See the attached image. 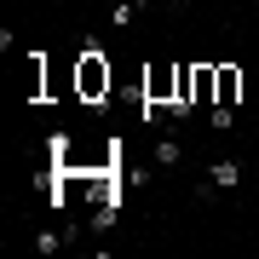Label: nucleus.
Returning <instances> with one entry per match:
<instances>
[{
	"instance_id": "f257e3e1",
	"label": "nucleus",
	"mask_w": 259,
	"mask_h": 259,
	"mask_svg": "<svg viewBox=\"0 0 259 259\" xmlns=\"http://www.w3.org/2000/svg\"><path fill=\"white\" fill-rule=\"evenodd\" d=\"M75 93H81L87 104H104V98H110V64H104L98 47H87L81 64H75Z\"/></svg>"
},
{
	"instance_id": "f03ea898",
	"label": "nucleus",
	"mask_w": 259,
	"mask_h": 259,
	"mask_svg": "<svg viewBox=\"0 0 259 259\" xmlns=\"http://www.w3.org/2000/svg\"><path fill=\"white\" fill-rule=\"evenodd\" d=\"M219 69V93H213V104H231L236 110V98H242V69L236 64H213Z\"/></svg>"
},
{
	"instance_id": "7ed1b4c3",
	"label": "nucleus",
	"mask_w": 259,
	"mask_h": 259,
	"mask_svg": "<svg viewBox=\"0 0 259 259\" xmlns=\"http://www.w3.org/2000/svg\"><path fill=\"white\" fill-rule=\"evenodd\" d=\"M207 185H213V190H236V185H242V161H213V167H207Z\"/></svg>"
},
{
	"instance_id": "20e7f679",
	"label": "nucleus",
	"mask_w": 259,
	"mask_h": 259,
	"mask_svg": "<svg viewBox=\"0 0 259 259\" xmlns=\"http://www.w3.org/2000/svg\"><path fill=\"white\" fill-rule=\"evenodd\" d=\"M190 87H196V104H213V93H219V69H213V64H196Z\"/></svg>"
},
{
	"instance_id": "39448f33",
	"label": "nucleus",
	"mask_w": 259,
	"mask_h": 259,
	"mask_svg": "<svg viewBox=\"0 0 259 259\" xmlns=\"http://www.w3.org/2000/svg\"><path fill=\"white\" fill-rule=\"evenodd\" d=\"M185 161V144L179 139H156V167H179Z\"/></svg>"
},
{
	"instance_id": "423d86ee",
	"label": "nucleus",
	"mask_w": 259,
	"mask_h": 259,
	"mask_svg": "<svg viewBox=\"0 0 259 259\" xmlns=\"http://www.w3.org/2000/svg\"><path fill=\"white\" fill-rule=\"evenodd\" d=\"M133 18H139V0H121V6L110 12V23H115V29H133Z\"/></svg>"
},
{
	"instance_id": "0eeeda50",
	"label": "nucleus",
	"mask_w": 259,
	"mask_h": 259,
	"mask_svg": "<svg viewBox=\"0 0 259 259\" xmlns=\"http://www.w3.org/2000/svg\"><path fill=\"white\" fill-rule=\"evenodd\" d=\"M207 121H213V127L225 133V127H231V121H236V110H231V104H213V115H207Z\"/></svg>"
},
{
	"instance_id": "6e6552de",
	"label": "nucleus",
	"mask_w": 259,
	"mask_h": 259,
	"mask_svg": "<svg viewBox=\"0 0 259 259\" xmlns=\"http://www.w3.org/2000/svg\"><path fill=\"white\" fill-rule=\"evenodd\" d=\"M219 6H225V0H219Z\"/></svg>"
},
{
	"instance_id": "1a4fd4ad",
	"label": "nucleus",
	"mask_w": 259,
	"mask_h": 259,
	"mask_svg": "<svg viewBox=\"0 0 259 259\" xmlns=\"http://www.w3.org/2000/svg\"><path fill=\"white\" fill-rule=\"evenodd\" d=\"M64 6H69V0H64Z\"/></svg>"
}]
</instances>
